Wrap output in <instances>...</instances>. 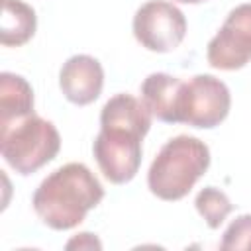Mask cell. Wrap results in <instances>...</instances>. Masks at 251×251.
Wrapping results in <instances>:
<instances>
[{
    "instance_id": "obj_1",
    "label": "cell",
    "mask_w": 251,
    "mask_h": 251,
    "mask_svg": "<svg viewBox=\"0 0 251 251\" xmlns=\"http://www.w3.org/2000/svg\"><path fill=\"white\" fill-rule=\"evenodd\" d=\"M104 198V186L82 163H67L47 175L35 188L31 204L39 220L51 229L76 227Z\"/></svg>"
},
{
    "instance_id": "obj_2",
    "label": "cell",
    "mask_w": 251,
    "mask_h": 251,
    "mask_svg": "<svg viewBox=\"0 0 251 251\" xmlns=\"http://www.w3.org/2000/svg\"><path fill=\"white\" fill-rule=\"evenodd\" d=\"M208 167V145L192 135H176L169 139L153 159L147 173L149 190L167 202L180 200L192 190Z\"/></svg>"
},
{
    "instance_id": "obj_3",
    "label": "cell",
    "mask_w": 251,
    "mask_h": 251,
    "mask_svg": "<svg viewBox=\"0 0 251 251\" xmlns=\"http://www.w3.org/2000/svg\"><path fill=\"white\" fill-rule=\"evenodd\" d=\"M61 149V135L53 122L35 114L0 129L4 161L20 175H31L53 161Z\"/></svg>"
},
{
    "instance_id": "obj_4",
    "label": "cell",
    "mask_w": 251,
    "mask_h": 251,
    "mask_svg": "<svg viewBox=\"0 0 251 251\" xmlns=\"http://www.w3.org/2000/svg\"><path fill=\"white\" fill-rule=\"evenodd\" d=\"M231 108V94L226 82L212 75H196L184 80L178 100V124L200 129L220 126Z\"/></svg>"
},
{
    "instance_id": "obj_5",
    "label": "cell",
    "mask_w": 251,
    "mask_h": 251,
    "mask_svg": "<svg viewBox=\"0 0 251 251\" xmlns=\"http://www.w3.org/2000/svg\"><path fill=\"white\" fill-rule=\"evenodd\" d=\"M133 35L141 47L155 53H169L182 43L186 18L171 2L149 0L133 16Z\"/></svg>"
},
{
    "instance_id": "obj_6",
    "label": "cell",
    "mask_w": 251,
    "mask_h": 251,
    "mask_svg": "<svg viewBox=\"0 0 251 251\" xmlns=\"http://www.w3.org/2000/svg\"><path fill=\"white\" fill-rule=\"evenodd\" d=\"M141 135L122 127H100L92 143L94 159L112 184L129 182L141 165Z\"/></svg>"
},
{
    "instance_id": "obj_7",
    "label": "cell",
    "mask_w": 251,
    "mask_h": 251,
    "mask_svg": "<svg viewBox=\"0 0 251 251\" xmlns=\"http://www.w3.org/2000/svg\"><path fill=\"white\" fill-rule=\"evenodd\" d=\"M206 59L214 69L237 71L251 61V2L235 6L210 39Z\"/></svg>"
},
{
    "instance_id": "obj_8",
    "label": "cell",
    "mask_w": 251,
    "mask_h": 251,
    "mask_svg": "<svg viewBox=\"0 0 251 251\" xmlns=\"http://www.w3.org/2000/svg\"><path fill=\"white\" fill-rule=\"evenodd\" d=\"M59 86L69 102L76 106L92 104L104 86V71L100 61L90 55L69 57L61 67Z\"/></svg>"
},
{
    "instance_id": "obj_9",
    "label": "cell",
    "mask_w": 251,
    "mask_h": 251,
    "mask_svg": "<svg viewBox=\"0 0 251 251\" xmlns=\"http://www.w3.org/2000/svg\"><path fill=\"white\" fill-rule=\"evenodd\" d=\"M182 84L184 80L167 73H151L141 82V100L153 118L167 124H178V100Z\"/></svg>"
},
{
    "instance_id": "obj_10",
    "label": "cell",
    "mask_w": 251,
    "mask_h": 251,
    "mask_svg": "<svg viewBox=\"0 0 251 251\" xmlns=\"http://www.w3.org/2000/svg\"><path fill=\"white\" fill-rule=\"evenodd\" d=\"M151 118L153 116L141 98L131 94H116L100 112V127H122L145 137L151 127Z\"/></svg>"
},
{
    "instance_id": "obj_11",
    "label": "cell",
    "mask_w": 251,
    "mask_h": 251,
    "mask_svg": "<svg viewBox=\"0 0 251 251\" xmlns=\"http://www.w3.org/2000/svg\"><path fill=\"white\" fill-rule=\"evenodd\" d=\"M33 112V90L29 82L14 73L0 75V129L20 122Z\"/></svg>"
},
{
    "instance_id": "obj_12",
    "label": "cell",
    "mask_w": 251,
    "mask_h": 251,
    "mask_svg": "<svg viewBox=\"0 0 251 251\" xmlns=\"http://www.w3.org/2000/svg\"><path fill=\"white\" fill-rule=\"evenodd\" d=\"M37 27L35 12L22 0H2L0 43L6 47H20L27 43Z\"/></svg>"
},
{
    "instance_id": "obj_13",
    "label": "cell",
    "mask_w": 251,
    "mask_h": 251,
    "mask_svg": "<svg viewBox=\"0 0 251 251\" xmlns=\"http://www.w3.org/2000/svg\"><path fill=\"white\" fill-rule=\"evenodd\" d=\"M194 206L210 229H218L233 210V204L227 198V194L216 186L202 188L194 198Z\"/></svg>"
},
{
    "instance_id": "obj_14",
    "label": "cell",
    "mask_w": 251,
    "mask_h": 251,
    "mask_svg": "<svg viewBox=\"0 0 251 251\" xmlns=\"http://www.w3.org/2000/svg\"><path fill=\"white\" fill-rule=\"evenodd\" d=\"M220 249L251 251V214H241L227 226L220 241Z\"/></svg>"
},
{
    "instance_id": "obj_15",
    "label": "cell",
    "mask_w": 251,
    "mask_h": 251,
    "mask_svg": "<svg viewBox=\"0 0 251 251\" xmlns=\"http://www.w3.org/2000/svg\"><path fill=\"white\" fill-rule=\"evenodd\" d=\"M65 247L67 249H102V243L96 235L84 231V233H78L76 237H73Z\"/></svg>"
},
{
    "instance_id": "obj_16",
    "label": "cell",
    "mask_w": 251,
    "mask_h": 251,
    "mask_svg": "<svg viewBox=\"0 0 251 251\" xmlns=\"http://www.w3.org/2000/svg\"><path fill=\"white\" fill-rule=\"evenodd\" d=\"M175 2H182V4H200V2H206V0H175Z\"/></svg>"
}]
</instances>
